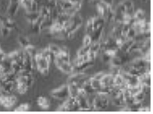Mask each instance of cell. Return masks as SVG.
Segmentation results:
<instances>
[{"mask_svg": "<svg viewBox=\"0 0 153 114\" xmlns=\"http://www.w3.org/2000/svg\"><path fill=\"white\" fill-rule=\"evenodd\" d=\"M54 57H58L65 61H68V62L71 61L69 51L66 47H62L60 52Z\"/></svg>", "mask_w": 153, "mask_h": 114, "instance_id": "obj_11", "label": "cell"}, {"mask_svg": "<svg viewBox=\"0 0 153 114\" xmlns=\"http://www.w3.org/2000/svg\"><path fill=\"white\" fill-rule=\"evenodd\" d=\"M82 19L77 13L71 16L63 23V28L68 38H71L82 24Z\"/></svg>", "mask_w": 153, "mask_h": 114, "instance_id": "obj_1", "label": "cell"}, {"mask_svg": "<svg viewBox=\"0 0 153 114\" xmlns=\"http://www.w3.org/2000/svg\"><path fill=\"white\" fill-rule=\"evenodd\" d=\"M137 35V31L133 27H131L126 33L125 37L126 39H134L135 36Z\"/></svg>", "mask_w": 153, "mask_h": 114, "instance_id": "obj_29", "label": "cell"}, {"mask_svg": "<svg viewBox=\"0 0 153 114\" xmlns=\"http://www.w3.org/2000/svg\"><path fill=\"white\" fill-rule=\"evenodd\" d=\"M83 90L88 94V95H91V94H94L96 93V90L92 87L91 86V84L90 83V78L83 85L82 87Z\"/></svg>", "mask_w": 153, "mask_h": 114, "instance_id": "obj_18", "label": "cell"}, {"mask_svg": "<svg viewBox=\"0 0 153 114\" xmlns=\"http://www.w3.org/2000/svg\"><path fill=\"white\" fill-rule=\"evenodd\" d=\"M92 21H93V26H94V30L98 29L99 27L101 26H104V24H105V19L101 17V16L92 18Z\"/></svg>", "mask_w": 153, "mask_h": 114, "instance_id": "obj_21", "label": "cell"}, {"mask_svg": "<svg viewBox=\"0 0 153 114\" xmlns=\"http://www.w3.org/2000/svg\"><path fill=\"white\" fill-rule=\"evenodd\" d=\"M106 73L103 72H100V73H98L97 74H96L94 76H93L95 79H97L98 80H100L101 81L102 78L104 76V75H105Z\"/></svg>", "mask_w": 153, "mask_h": 114, "instance_id": "obj_36", "label": "cell"}, {"mask_svg": "<svg viewBox=\"0 0 153 114\" xmlns=\"http://www.w3.org/2000/svg\"><path fill=\"white\" fill-rule=\"evenodd\" d=\"M49 49L50 50V51L51 52V53L53 54V55L55 57L56 55H58V53L60 52L61 48L59 47V46L54 45V44H51L49 47H48Z\"/></svg>", "mask_w": 153, "mask_h": 114, "instance_id": "obj_30", "label": "cell"}, {"mask_svg": "<svg viewBox=\"0 0 153 114\" xmlns=\"http://www.w3.org/2000/svg\"><path fill=\"white\" fill-rule=\"evenodd\" d=\"M150 109L148 107H141L138 111V112H150Z\"/></svg>", "mask_w": 153, "mask_h": 114, "instance_id": "obj_38", "label": "cell"}, {"mask_svg": "<svg viewBox=\"0 0 153 114\" xmlns=\"http://www.w3.org/2000/svg\"><path fill=\"white\" fill-rule=\"evenodd\" d=\"M100 1H102V0H100Z\"/></svg>", "mask_w": 153, "mask_h": 114, "instance_id": "obj_41", "label": "cell"}, {"mask_svg": "<svg viewBox=\"0 0 153 114\" xmlns=\"http://www.w3.org/2000/svg\"><path fill=\"white\" fill-rule=\"evenodd\" d=\"M103 28H104V26H101L99 27L98 29L94 30L92 33L90 35L92 38V43L100 41V39L102 36Z\"/></svg>", "mask_w": 153, "mask_h": 114, "instance_id": "obj_10", "label": "cell"}, {"mask_svg": "<svg viewBox=\"0 0 153 114\" xmlns=\"http://www.w3.org/2000/svg\"><path fill=\"white\" fill-rule=\"evenodd\" d=\"M146 95L143 90H141L135 95H134L133 96L134 103H142V101L144 100Z\"/></svg>", "mask_w": 153, "mask_h": 114, "instance_id": "obj_26", "label": "cell"}, {"mask_svg": "<svg viewBox=\"0 0 153 114\" xmlns=\"http://www.w3.org/2000/svg\"><path fill=\"white\" fill-rule=\"evenodd\" d=\"M133 19L134 21H143L146 19V14L144 11L141 9L138 10L134 15Z\"/></svg>", "mask_w": 153, "mask_h": 114, "instance_id": "obj_22", "label": "cell"}, {"mask_svg": "<svg viewBox=\"0 0 153 114\" xmlns=\"http://www.w3.org/2000/svg\"><path fill=\"white\" fill-rule=\"evenodd\" d=\"M94 26H93V21H92V18L90 19L86 24V34L91 35L92 32L94 31Z\"/></svg>", "mask_w": 153, "mask_h": 114, "instance_id": "obj_28", "label": "cell"}, {"mask_svg": "<svg viewBox=\"0 0 153 114\" xmlns=\"http://www.w3.org/2000/svg\"><path fill=\"white\" fill-rule=\"evenodd\" d=\"M20 2H13L9 4L8 7L7 8V12L10 17L14 16L18 11L19 8Z\"/></svg>", "mask_w": 153, "mask_h": 114, "instance_id": "obj_14", "label": "cell"}, {"mask_svg": "<svg viewBox=\"0 0 153 114\" xmlns=\"http://www.w3.org/2000/svg\"><path fill=\"white\" fill-rule=\"evenodd\" d=\"M88 76L85 73L83 72H77L76 73L71 75L68 79V84H76L80 81Z\"/></svg>", "mask_w": 153, "mask_h": 114, "instance_id": "obj_7", "label": "cell"}, {"mask_svg": "<svg viewBox=\"0 0 153 114\" xmlns=\"http://www.w3.org/2000/svg\"><path fill=\"white\" fill-rule=\"evenodd\" d=\"M38 105L43 110H48L51 106V102L45 96H40L37 99Z\"/></svg>", "mask_w": 153, "mask_h": 114, "instance_id": "obj_13", "label": "cell"}, {"mask_svg": "<svg viewBox=\"0 0 153 114\" xmlns=\"http://www.w3.org/2000/svg\"><path fill=\"white\" fill-rule=\"evenodd\" d=\"M54 62L56 67L65 73H71L74 71V67L71 61H65L58 57H54Z\"/></svg>", "mask_w": 153, "mask_h": 114, "instance_id": "obj_6", "label": "cell"}, {"mask_svg": "<svg viewBox=\"0 0 153 114\" xmlns=\"http://www.w3.org/2000/svg\"><path fill=\"white\" fill-rule=\"evenodd\" d=\"M134 39H127L126 40L124 43L120 46V47L118 49L119 50L123 53H127L129 48L131 47V45L134 43Z\"/></svg>", "mask_w": 153, "mask_h": 114, "instance_id": "obj_17", "label": "cell"}, {"mask_svg": "<svg viewBox=\"0 0 153 114\" xmlns=\"http://www.w3.org/2000/svg\"><path fill=\"white\" fill-rule=\"evenodd\" d=\"M111 66L116 67H121L123 66V60L119 56L117 55L112 57L110 60Z\"/></svg>", "mask_w": 153, "mask_h": 114, "instance_id": "obj_23", "label": "cell"}, {"mask_svg": "<svg viewBox=\"0 0 153 114\" xmlns=\"http://www.w3.org/2000/svg\"><path fill=\"white\" fill-rule=\"evenodd\" d=\"M69 87V96L72 98H76L79 94V87L74 84H68Z\"/></svg>", "mask_w": 153, "mask_h": 114, "instance_id": "obj_19", "label": "cell"}, {"mask_svg": "<svg viewBox=\"0 0 153 114\" xmlns=\"http://www.w3.org/2000/svg\"><path fill=\"white\" fill-rule=\"evenodd\" d=\"M92 43V40L91 36L86 34L83 40V46H85V47L90 46Z\"/></svg>", "mask_w": 153, "mask_h": 114, "instance_id": "obj_33", "label": "cell"}, {"mask_svg": "<svg viewBox=\"0 0 153 114\" xmlns=\"http://www.w3.org/2000/svg\"><path fill=\"white\" fill-rule=\"evenodd\" d=\"M37 70L43 75H46L49 71V67L51 61L45 57L40 52H37L34 58Z\"/></svg>", "mask_w": 153, "mask_h": 114, "instance_id": "obj_2", "label": "cell"}, {"mask_svg": "<svg viewBox=\"0 0 153 114\" xmlns=\"http://www.w3.org/2000/svg\"><path fill=\"white\" fill-rule=\"evenodd\" d=\"M114 76L111 73H106L101 80L102 87H111L114 86Z\"/></svg>", "mask_w": 153, "mask_h": 114, "instance_id": "obj_8", "label": "cell"}, {"mask_svg": "<svg viewBox=\"0 0 153 114\" xmlns=\"http://www.w3.org/2000/svg\"><path fill=\"white\" fill-rule=\"evenodd\" d=\"M89 49H90V46H87V47L82 46V47L80 48L79 50V51L77 52V56H85V55H86L89 52Z\"/></svg>", "mask_w": 153, "mask_h": 114, "instance_id": "obj_32", "label": "cell"}, {"mask_svg": "<svg viewBox=\"0 0 153 114\" xmlns=\"http://www.w3.org/2000/svg\"><path fill=\"white\" fill-rule=\"evenodd\" d=\"M101 1L108 7H112L114 3V0H102Z\"/></svg>", "mask_w": 153, "mask_h": 114, "instance_id": "obj_37", "label": "cell"}, {"mask_svg": "<svg viewBox=\"0 0 153 114\" xmlns=\"http://www.w3.org/2000/svg\"><path fill=\"white\" fill-rule=\"evenodd\" d=\"M122 3L126 8V14L133 16L134 8L132 2L131 0H124Z\"/></svg>", "mask_w": 153, "mask_h": 114, "instance_id": "obj_15", "label": "cell"}, {"mask_svg": "<svg viewBox=\"0 0 153 114\" xmlns=\"http://www.w3.org/2000/svg\"><path fill=\"white\" fill-rule=\"evenodd\" d=\"M51 96L57 99H66L69 97L68 85L61 86L53 90L51 92Z\"/></svg>", "mask_w": 153, "mask_h": 114, "instance_id": "obj_5", "label": "cell"}, {"mask_svg": "<svg viewBox=\"0 0 153 114\" xmlns=\"http://www.w3.org/2000/svg\"><path fill=\"white\" fill-rule=\"evenodd\" d=\"M101 49V43H100V41L93 42L90 46L89 52H94L98 54V53L99 52Z\"/></svg>", "mask_w": 153, "mask_h": 114, "instance_id": "obj_27", "label": "cell"}, {"mask_svg": "<svg viewBox=\"0 0 153 114\" xmlns=\"http://www.w3.org/2000/svg\"><path fill=\"white\" fill-rule=\"evenodd\" d=\"M79 109V105L77 101L76 98L72 97H68L66 101L57 110V111H78Z\"/></svg>", "mask_w": 153, "mask_h": 114, "instance_id": "obj_3", "label": "cell"}, {"mask_svg": "<svg viewBox=\"0 0 153 114\" xmlns=\"http://www.w3.org/2000/svg\"><path fill=\"white\" fill-rule=\"evenodd\" d=\"M5 57H6V56H5V53H4L3 50H2V49H1V46H0V61L2 60Z\"/></svg>", "mask_w": 153, "mask_h": 114, "instance_id": "obj_39", "label": "cell"}, {"mask_svg": "<svg viewBox=\"0 0 153 114\" xmlns=\"http://www.w3.org/2000/svg\"><path fill=\"white\" fill-rule=\"evenodd\" d=\"M40 17V13L38 11H36V12L30 11V12H27V18L29 20V21L31 23V24L36 21Z\"/></svg>", "mask_w": 153, "mask_h": 114, "instance_id": "obj_20", "label": "cell"}, {"mask_svg": "<svg viewBox=\"0 0 153 114\" xmlns=\"http://www.w3.org/2000/svg\"><path fill=\"white\" fill-rule=\"evenodd\" d=\"M58 2L57 0H48V7L51 9H54L57 5Z\"/></svg>", "mask_w": 153, "mask_h": 114, "instance_id": "obj_35", "label": "cell"}, {"mask_svg": "<svg viewBox=\"0 0 153 114\" xmlns=\"http://www.w3.org/2000/svg\"><path fill=\"white\" fill-rule=\"evenodd\" d=\"M94 64V61H91V60L85 61L82 63H81L80 65L74 67V70H76L77 72H83L86 69L93 66Z\"/></svg>", "mask_w": 153, "mask_h": 114, "instance_id": "obj_16", "label": "cell"}, {"mask_svg": "<svg viewBox=\"0 0 153 114\" xmlns=\"http://www.w3.org/2000/svg\"><path fill=\"white\" fill-rule=\"evenodd\" d=\"M19 43L20 44V45L22 47H23L24 48H26L27 46L30 45L28 40L25 37H23V36L20 37L19 38Z\"/></svg>", "mask_w": 153, "mask_h": 114, "instance_id": "obj_34", "label": "cell"}, {"mask_svg": "<svg viewBox=\"0 0 153 114\" xmlns=\"http://www.w3.org/2000/svg\"><path fill=\"white\" fill-rule=\"evenodd\" d=\"M112 104L117 107H124L126 106L123 92L120 93L117 96L112 98Z\"/></svg>", "mask_w": 153, "mask_h": 114, "instance_id": "obj_12", "label": "cell"}, {"mask_svg": "<svg viewBox=\"0 0 153 114\" xmlns=\"http://www.w3.org/2000/svg\"><path fill=\"white\" fill-rule=\"evenodd\" d=\"M143 2H147V1H148V0H141Z\"/></svg>", "mask_w": 153, "mask_h": 114, "instance_id": "obj_40", "label": "cell"}, {"mask_svg": "<svg viewBox=\"0 0 153 114\" xmlns=\"http://www.w3.org/2000/svg\"><path fill=\"white\" fill-rule=\"evenodd\" d=\"M30 108L29 105L28 104H22L16 108L14 111L15 112H26Z\"/></svg>", "mask_w": 153, "mask_h": 114, "instance_id": "obj_31", "label": "cell"}, {"mask_svg": "<svg viewBox=\"0 0 153 114\" xmlns=\"http://www.w3.org/2000/svg\"><path fill=\"white\" fill-rule=\"evenodd\" d=\"M90 83L91 84V86H92V87L96 90V92L102 87L101 81L95 79L94 77L90 78Z\"/></svg>", "mask_w": 153, "mask_h": 114, "instance_id": "obj_25", "label": "cell"}, {"mask_svg": "<svg viewBox=\"0 0 153 114\" xmlns=\"http://www.w3.org/2000/svg\"><path fill=\"white\" fill-rule=\"evenodd\" d=\"M36 0H20V4L26 9L27 12L31 11V6Z\"/></svg>", "mask_w": 153, "mask_h": 114, "instance_id": "obj_24", "label": "cell"}, {"mask_svg": "<svg viewBox=\"0 0 153 114\" xmlns=\"http://www.w3.org/2000/svg\"><path fill=\"white\" fill-rule=\"evenodd\" d=\"M109 7L106 5L105 4H104L101 1H100L97 4V10H98V12L100 16L102 18H103L105 20L106 18Z\"/></svg>", "mask_w": 153, "mask_h": 114, "instance_id": "obj_9", "label": "cell"}, {"mask_svg": "<svg viewBox=\"0 0 153 114\" xmlns=\"http://www.w3.org/2000/svg\"><path fill=\"white\" fill-rule=\"evenodd\" d=\"M17 98L11 93L0 94V105L4 108L10 109L14 107L17 103Z\"/></svg>", "mask_w": 153, "mask_h": 114, "instance_id": "obj_4", "label": "cell"}]
</instances>
